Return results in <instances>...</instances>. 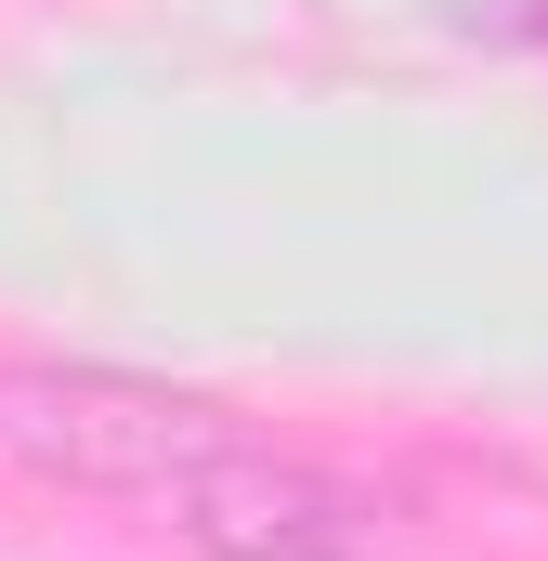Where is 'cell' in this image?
Returning <instances> with one entry per match:
<instances>
[{"mask_svg": "<svg viewBox=\"0 0 548 561\" xmlns=\"http://www.w3.org/2000/svg\"><path fill=\"white\" fill-rule=\"evenodd\" d=\"M0 444L53 483H92V496H183L236 419L196 405V392H157V379H118V366H53V379H13L0 392Z\"/></svg>", "mask_w": 548, "mask_h": 561, "instance_id": "cell-1", "label": "cell"}, {"mask_svg": "<svg viewBox=\"0 0 548 561\" xmlns=\"http://www.w3.org/2000/svg\"><path fill=\"white\" fill-rule=\"evenodd\" d=\"M170 510L209 561H379V496H353L300 457H262V444H222Z\"/></svg>", "mask_w": 548, "mask_h": 561, "instance_id": "cell-2", "label": "cell"}]
</instances>
